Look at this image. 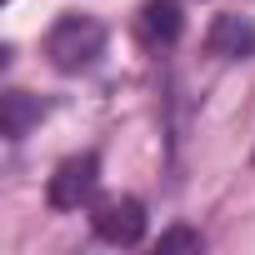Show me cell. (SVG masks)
<instances>
[{
	"label": "cell",
	"mask_w": 255,
	"mask_h": 255,
	"mask_svg": "<svg viewBox=\"0 0 255 255\" xmlns=\"http://www.w3.org/2000/svg\"><path fill=\"white\" fill-rule=\"evenodd\" d=\"M140 30H145L155 45H175V40L185 35V15H180L175 0H150V5L140 10Z\"/></svg>",
	"instance_id": "cell-5"
},
{
	"label": "cell",
	"mask_w": 255,
	"mask_h": 255,
	"mask_svg": "<svg viewBox=\"0 0 255 255\" xmlns=\"http://www.w3.org/2000/svg\"><path fill=\"white\" fill-rule=\"evenodd\" d=\"M90 225L105 245H140L145 240V205L135 195H105L90 210Z\"/></svg>",
	"instance_id": "cell-2"
},
{
	"label": "cell",
	"mask_w": 255,
	"mask_h": 255,
	"mask_svg": "<svg viewBox=\"0 0 255 255\" xmlns=\"http://www.w3.org/2000/svg\"><path fill=\"white\" fill-rule=\"evenodd\" d=\"M205 45H210V55H220V60H245V55H255V20H250V15H235V10H230V15H215Z\"/></svg>",
	"instance_id": "cell-4"
},
{
	"label": "cell",
	"mask_w": 255,
	"mask_h": 255,
	"mask_svg": "<svg viewBox=\"0 0 255 255\" xmlns=\"http://www.w3.org/2000/svg\"><path fill=\"white\" fill-rule=\"evenodd\" d=\"M105 55V25L85 10H70L50 25L45 35V60L60 70V75H80V70H95Z\"/></svg>",
	"instance_id": "cell-1"
},
{
	"label": "cell",
	"mask_w": 255,
	"mask_h": 255,
	"mask_svg": "<svg viewBox=\"0 0 255 255\" xmlns=\"http://www.w3.org/2000/svg\"><path fill=\"white\" fill-rule=\"evenodd\" d=\"M160 250H165V255H170V250H195V255H200V250H205V240H200V230L175 225V230H165V235H160Z\"/></svg>",
	"instance_id": "cell-7"
},
{
	"label": "cell",
	"mask_w": 255,
	"mask_h": 255,
	"mask_svg": "<svg viewBox=\"0 0 255 255\" xmlns=\"http://www.w3.org/2000/svg\"><path fill=\"white\" fill-rule=\"evenodd\" d=\"M95 185H100V160L95 155H70L50 175V205L55 210H80L95 195Z\"/></svg>",
	"instance_id": "cell-3"
},
{
	"label": "cell",
	"mask_w": 255,
	"mask_h": 255,
	"mask_svg": "<svg viewBox=\"0 0 255 255\" xmlns=\"http://www.w3.org/2000/svg\"><path fill=\"white\" fill-rule=\"evenodd\" d=\"M35 120H40V100L35 95H25V90H5L0 95V130L10 140H20Z\"/></svg>",
	"instance_id": "cell-6"
}]
</instances>
